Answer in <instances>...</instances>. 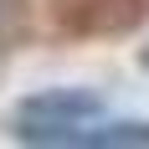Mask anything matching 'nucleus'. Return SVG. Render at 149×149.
<instances>
[{
  "label": "nucleus",
  "mask_w": 149,
  "mask_h": 149,
  "mask_svg": "<svg viewBox=\"0 0 149 149\" xmlns=\"http://www.w3.org/2000/svg\"><path fill=\"white\" fill-rule=\"evenodd\" d=\"M103 118V98L88 88H46L21 98L10 129H72V123H93Z\"/></svg>",
  "instance_id": "obj_1"
},
{
  "label": "nucleus",
  "mask_w": 149,
  "mask_h": 149,
  "mask_svg": "<svg viewBox=\"0 0 149 149\" xmlns=\"http://www.w3.org/2000/svg\"><path fill=\"white\" fill-rule=\"evenodd\" d=\"M67 31H118L139 15V0H57Z\"/></svg>",
  "instance_id": "obj_2"
},
{
  "label": "nucleus",
  "mask_w": 149,
  "mask_h": 149,
  "mask_svg": "<svg viewBox=\"0 0 149 149\" xmlns=\"http://www.w3.org/2000/svg\"><path fill=\"white\" fill-rule=\"evenodd\" d=\"M139 62H144V67H149V46H144V57H139Z\"/></svg>",
  "instance_id": "obj_3"
}]
</instances>
